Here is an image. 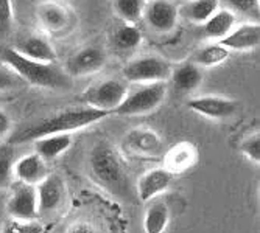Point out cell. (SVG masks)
Listing matches in <instances>:
<instances>
[{
    "label": "cell",
    "mask_w": 260,
    "mask_h": 233,
    "mask_svg": "<svg viewBox=\"0 0 260 233\" xmlns=\"http://www.w3.org/2000/svg\"><path fill=\"white\" fill-rule=\"evenodd\" d=\"M109 113L95 107L84 106V107H74L61 110L56 115H52L49 119H44L28 128H23L19 132H16L11 138V145L35 142L36 138L45 137V135H55V134H69L72 131H78L83 128H87L93 123H97L103 119H106Z\"/></svg>",
    "instance_id": "obj_1"
},
{
    "label": "cell",
    "mask_w": 260,
    "mask_h": 233,
    "mask_svg": "<svg viewBox=\"0 0 260 233\" xmlns=\"http://www.w3.org/2000/svg\"><path fill=\"white\" fill-rule=\"evenodd\" d=\"M0 62L10 65L25 84L44 89H69L70 76L56 62H38L17 53L13 47L0 49Z\"/></svg>",
    "instance_id": "obj_2"
},
{
    "label": "cell",
    "mask_w": 260,
    "mask_h": 233,
    "mask_svg": "<svg viewBox=\"0 0 260 233\" xmlns=\"http://www.w3.org/2000/svg\"><path fill=\"white\" fill-rule=\"evenodd\" d=\"M89 171L92 179L111 195L125 196L129 190V179L123 160L108 142H99L90 149Z\"/></svg>",
    "instance_id": "obj_3"
},
{
    "label": "cell",
    "mask_w": 260,
    "mask_h": 233,
    "mask_svg": "<svg viewBox=\"0 0 260 233\" xmlns=\"http://www.w3.org/2000/svg\"><path fill=\"white\" fill-rule=\"evenodd\" d=\"M165 95H167V83L165 81L142 84L139 89H134L131 92L128 90L125 100L112 113L122 116L151 113L164 103Z\"/></svg>",
    "instance_id": "obj_4"
},
{
    "label": "cell",
    "mask_w": 260,
    "mask_h": 233,
    "mask_svg": "<svg viewBox=\"0 0 260 233\" xmlns=\"http://www.w3.org/2000/svg\"><path fill=\"white\" fill-rule=\"evenodd\" d=\"M172 64L160 56H140L129 61L123 67V76L126 81L134 84H147V83H160L170 80Z\"/></svg>",
    "instance_id": "obj_5"
},
{
    "label": "cell",
    "mask_w": 260,
    "mask_h": 233,
    "mask_svg": "<svg viewBox=\"0 0 260 233\" xmlns=\"http://www.w3.org/2000/svg\"><path fill=\"white\" fill-rule=\"evenodd\" d=\"M128 90L126 84L119 80H106L89 87L83 93V101L86 106L112 113L125 100Z\"/></svg>",
    "instance_id": "obj_6"
},
{
    "label": "cell",
    "mask_w": 260,
    "mask_h": 233,
    "mask_svg": "<svg viewBox=\"0 0 260 233\" xmlns=\"http://www.w3.org/2000/svg\"><path fill=\"white\" fill-rule=\"evenodd\" d=\"M7 213L13 219L35 221L39 216L36 186L19 182L7 201Z\"/></svg>",
    "instance_id": "obj_7"
},
{
    "label": "cell",
    "mask_w": 260,
    "mask_h": 233,
    "mask_svg": "<svg viewBox=\"0 0 260 233\" xmlns=\"http://www.w3.org/2000/svg\"><path fill=\"white\" fill-rule=\"evenodd\" d=\"M178 17V7L170 0H148L144 10V16H142L150 28L159 33L172 31L176 27Z\"/></svg>",
    "instance_id": "obj_8"
},
{
    "label": "cell",
    "mask_w": 260,
    "mask_h": 233,
    "mask_svg": "<svg viewBox=\"0 0 260 233\" xmlns=\"http://www.w3.org/2000/svg\"><path fill=\"white\" fill-rule=\"evenodd\" d=\"M125 148L140 157H157L164 152L162 138L157 132L145 128H136L126 132Z\"/></svg>",
    "instance_id": "obj_9"
},
{
    "label": "cell",
    "mask_w": 260,
    "mask_h": 233,
    "mask_svg": "<svg viewBox=\"0 0 260 233\" xmlns=\"http://www.w3.org/2000/svg\"><path fill=\"white\" fill-rule=\"evenodd\" d=\"M188 107L193 112H197L198 115L207 116V119L223 120V119H229V116H232L237 112L239 106L231 98L207 95V97L192 98L188 101Z\"/></svg>",
    "instance_id": "obj_10"
},
{
    "label": "cell",
    "mask_w": 260,
    "mask_h": 233,
    "mask_svg": "<svg viewBox=\"0 0 260 233\" xmlns=\"http://www.w3.org/2000/svg\"><path fill=\"white\" fill-rule=\"evenodd\" d=\"M106 56L95 47H87L81 52L75 53L72 58L67 61L66 72L72 76H87L92 73H97L105 67Z\"/></svg>",
    "instance_id": "obj_11"
},
{
    "label": "cell",
    "mask_w": 260,
    "mask_h": 233,
    "mask_svg": "<svg viewBox=\"0 0 260 233\" xmlns=\"http://www.w3.org/2000/svg\"><path fill=\"white\" fill-rule=\"evenodd\" d=\"M229 52H249L260 45V27L257 22L242 23L234 27L228 36L218 41Z\"/></svg>",
    "instance_id": "obj_12"
},
{
    "label": "cell",
    "mask_w": 260,
    "mask_h": 233,
    "mask_svg": "<svg viewBox=\"0 0 260 233\" xmlns=\"http://www.w3.org/2000/svg\"><path fill=\"white\" fill-rule=\"evenodd\" d=\"M198 162V149L190 142H179L172 146L164 157V168L175 174H182L193 168Z\"/></svg>",
    "instance_id": "obj_13"
},
{
    "label": "cell",
    "mask_w": 260,
    "mask_h": 233,
    "mask_svg": "<svg viewBox=\"0 0 260 233\" xmlns=\"http://www.w3.org/2000/svg\"><path fill=\"white\" fill-rule=\"evenodd\" d=\"M39 213L53 212L66 198V185L58 174H47L42 182L36 185Z\"/></svg>",
    "instance_id": "obj_14"
},
{
    "label": "cell",
    "mask_w": 260,
    "mask_h": 233,
    "mask_svg": "<svg viewBox=\"0 0 260 233\" xmlns=\"http://www.w3.org/2000/svg\"><path fill=\"white\" fill-rule=\"evenodd\" d=\"M173 180V174L164 167L147 171L137 182V196L140 202H150L169 188Z\"/></svg>",
    "instance_id": "obj_15"
},
{
    "label": "cell",
    "mask_w": 260,
    "mask_h": 233,
    "mask_svg": "<svg viewBox=\"0 0 260 233\" xmlns=\"http://www.w3.org/2000/svg\"><path fill=\"white\" fill-rule=\"evenodd\" d=\"M13 49L22 56L38 61V62H56L58 61V55L52 47V44L45 37L38 36V34L20 39Z\"/></svg>",
    "instance_id": "obj_16"
},
{
    "label": "cell",
    "mask_w": 260,
    "mask_h": 233,
    "mask_svg": "<svg viewBox=\"0 0 260 233\" xmlns=\"http://www.w3.org/2000/svg\"><path fill=\"white\" fill-rule=\"evenodd\" d=\"M14 176L19 179V182L22 183H28L36 186L39 182H42L45 179L47 173V167H45V160L35 154H28L23 156L19 160H16L14 163Z\"/></svg>",
    "instance_id": "obj_17"
},
{
    "label": "cell",
    "mask_w": 260,
    "mask_h": 233,
    "mask_svg": "<svg viewBox=\"0 0 260 233\" xmlns=\"http://www.w3.org/2000/svg\"><path fill=\"white\" fill-rule=\"evenodd\" d=\"M38 19L45 30L58 33L66 30V27L70 23V13L61 4L49 0V2H44L38 7Z\"/></svg>",
    "instance_id": "obj_18"
},
{
    "label": "cell",
    "mask_w": 260,
    "mask_h": 233,
    "mask_svg": "<svg viewBox=\"0 0 260 233\" xmlns=\"http://www.w3.org/2000/svg\"><path fill=\"white\" fill-rule=\"evenodd\" d=\"M235 23H237V16L226 8H218L203 23V33L206 37L218 42L231 33Z\"/></svg>",
    "instance_id": "obj_19"
},
{
    "label": "cell",
    "mask_w": 260,
    "mask_h": 233,
    "mask_svg": "<svg viewBox=\"0 0 260 233\" xmlns=\"http://www.w3.org/2000/svg\"><path fill=\"white\" fill-rule=\"evenodd\" d=\"M170 80L179 93H190L203 83L201 67L195 62H184L172 70Z\"/></svg>",
    "instance_id": "obj_20"
},
{
    "label": "cell",
    "mask_w": 260,
    "mask_h": 233,
    "mask_svg": "<svg viewBox=\"0 0 260 233\" xmlns=\"http://www.w3.org/2000/svg\"><path fill=\"white\" fill-rule=\"evenodd\" d=\"M35 149L36 154L41 156L45 162L55 160L61 154H64L70 146H72V137L69 134H55V135H45L35 140Z\"/></svg>",
    "instance_id": "obj_21"
},
{
    "label": "cell",
    "mask_w": 260,
    "mask_h": 233,
    "mask_svg": "<svg viewBox=\"0 0 260 233\" xmlns=\"http://www.w3.org/2000/svg\"><path fill=\"white\" fill-rule=\"evenodd\" d=\"M220 0H188L181 8H178L179 16L192 23H203L220 8Z\"/></svg>",
    "instance_id": "obj_22"
},
{
    "label": "cell",
    "mask_w": 260,
    "mask_h": 233,
    "mask_svg": "<svg viewBox=\"0 0 260 233\" xmlns=\"http://www.w3.org/2000/svg\"><path fill=\"white\" fill-rule=\"evenodd\" d=\"M169 222H170V210L167 204L157 201L148 205L144 218L145 233H164Z\"/></svg>",
    "instance_id": "obj_23"
},
{
    "label": "cell",
    "mask_w": 260,
    "mask_h": 233,
    "mask_svg": "<svg viewBox=\"0 0 260 233\" xmlns=\"http://www.w3.org/2000/svg\"><path fill=\"white\" fill-rule=\"evenodd\" d=\"M112 42L120 52L134 50L142 42V33L134 23L123 22L120 27L115 28L114 36H112Z\"/></svg>",
    "instance_id": "obj_24"
},
{
    "label": "cell",
    "mask_w": 260,
    "mask_h": 233,
    "mask_svg": "<svg viewBox=\"0 0 260 233\" xmlns=\"http://www.w3.org/2000/svg\"><path fill=\"white\" fill-rule=\"evenodd\" d=\"M231 52L220 42H210L198 52L195 64L200 67H215L223 64L229 58Z\"/></svg>",
    "instance_id": "obj_25"
},
{
    "label": "cell",
    "mask_w": 260,
    "mask_h": 233,
    "mask_svg": "<svg viewBox=\"0 0 260 233\" xmlns=\"http://www.w3.org/2000/svg\"><path fill=\"white\" fill-rule=\"evenodd\" d=\"M147 0H114V11L123 22L136 23L144 16Z\"/></svg>",
    "instance_id": "obj_26"
},
{
    "label": "cell",
    "mask_w": 260,
    "mask_h": 233,
    "mask_svg": "<svg viewBox=\"0 0 260 233\" xmlns=\"http://www.w3.org/2000/svg\"><path fill=\"white\" fill-rule=\"evenodd\" d=\"M16 151L11 143L0 145V190L7 188L14 176Z\"/></svg>",
    "instance_id": "obj_27"
},
{
    "label": "cell",
    "mask_w": 260,
    "mask_h": 233,
    "mask_svg": "<svg viewBox=\"0 0 260 233\" xmlns=\"http://www.w3.org/2000/svg\"><path fill=\"white\" fill-rule=\"evenodd\" d=\"M220 4L226 7V10L232 11L235 16H246V17H257L260 0H220Z\"/></svg>",
    "instance_id": "obj_28"
},
{
    "label": "cell",
    "mask_w": 260,
    "mask_h": 233,
    "mask_svg": "<svg viewBox=\"0 0 260 233\" xmlns=\"http://www.w3.org/2000/svg\"><path fill=\"white\" fill-rule=\"evenodd\" d=\"M23 86H25V81H23L10 65L0 62V92L19 89Z\"/></svg>",
    "instance_id": "obj_29"
},
{
    "label": "cell",
    "mask_w": 260,
    "mask_h": 233,
    "mask_svg": "<svg viewBox=\"0 0 260 233\" xmlns=\"http://www.w3.org/2000/svg\"><path fill=\"white\" fill-rule=\"evenodd\" d=\"M2 233H44V227L35 221L11 219L5 224Z\"/></svg>",
    "instance_id": "obj_30"
},
{
    "label": "cell",
    "mask_w": 260,
    "mask_h": 233,
    "mask_svg": "<svg viewBox=\"0 0 260 233\" xmlns=\"http://www.w3.org/2000/svg\"><path fill=\"white\" fill-rule=\"evenodd\" d=\"M11 30H13L11 0H0V39L8 37Z\"/></svg>",
    "instance_id": "obj_31"
},
{
    "label": "cell",
    "mask_w": 260,
    "mask_h": 233,
    "mask_svg": "<svg viewBox=\"0 0 260 233\" xmlns=\"http://www.w3.org/2000/svg\"><path fill=\"white\" fill-rule=\"evenodd\" d=\"M240 149L248 160L258 165L260 163V135L254 134V135H249L248 138H245L240 145Z\"/></svg>",
    "instance_id": "obj_32"
},
{
    "label": "cell",
    "mask_w": 260,
    "mask_h": 233,
    "mask_svg": "<svg viewBox=\"0 0 260 233\" xmlns=\"http://www.w3.org/2000/svg\"><path fill=\"white\" fill-rule=\"evenodd\" d=\"M67 233H99L89 222H75L67 228Z\"/></svg>",
    "instance_id": "obj_33"
},
{
    "label": "cell",
    "mask_w": 260,
    "mask_h": 233,
    "mask_svg": "<svg viewBox=\"0 0 260 233\" xmlns=\"http://www.w3.org/2000/svg\"><path fill=\"white\" fill-rule=\"evenodd\" d=\"M11 131V119L5 110H0V138L7 137Z\"/></svg>",
    "instance_id": "obj_34"
},
{
    "label": "cell",
    "mask_w": 260,
    "mask_h": 233,
    "mask_svg": "<svg viewBox=\"0 0 260 233\" xmlns=\"http://www.w3.org/2000/svg\"><path fill=\"white\" fill-rule=\"evenodd\" d=\"M147 2H148V0H147Z\"/></svg>",
    "instance_id": "obj_35"
}]
</instances>
